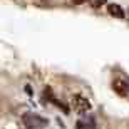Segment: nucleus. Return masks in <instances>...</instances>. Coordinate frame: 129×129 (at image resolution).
<instances>
[{
  "mask_svg": "<svg viewBox=\"0 0 129 129\" xmlns=\"http://www.w3.org/2000/svg\"><path fill=\"white\" fill-rule=\"evenodd\" d=\"M107 0H92V7L94 9H97V7H101V5H104Z\"/></svg>",
  "mask_w": 129,
  "mask_h": 129,
  "instance_id": "obj_5",
  "label": "nucleus"
},
{
  "mask_svg": "<svg viewBox=\"0 0 129 129\" xmlns=\"http://www.w3.org/2000/svg\"><path fill=\"white\" fill-rule=\"evenodd\" d=\"M24 124L27 126L29 129H42L49 124L47 119H44L42 116L35 114V112H25L24 114Z\"/></svg>",
  "mask_w": 129,
  "mask_h": 129,
  "instance_id": "obj_1",
  "label": "nucleus"
},
{
  "mask_svg": "<svg viewBox=\"0 0 129 129\" xmlns=\"http://www.w3.org/2000/svg\"><path fill=\"white\" fill-rule=\"evenodd\" d=\"M112 89H114V92H117L119 96H127V94H129L127 82H126L124 79H121V77L112 79Z\"/></svg>",
  "mask_w": 129,
  "mask_h": 129,
  "instance_id": "obj_3",
  "label": "nucleus"
},
{
  "mask_svg": "<svg viewBox=\"0 0 129 129\" xmlns=\"http://www.w3.org/2000/svg\"><path fill=\"white\" fill-rule=\"evenodd\" d=\"M74 5H82V4H87V2H91L92 4V0H71Z\"/></svg>",
  "mask_w": 129,
  "mask_h": 129,
  "instance_id": "obj_6",
  "label": "nucleus"
},
{
  "mask_svg": "<svg viewBox=\"0 0 129 129\" xmlns=\"http://www.w3.org/2000/svg\"><path fill=\"white\" fill-rule=\"evenodd\" d=\"M71 107L77 114H84V112H87V111L91 109V102L86 97H82L81 94H76V96L71 97Z\"/></svg>",
  "mask_w": 129,
  "mask_h": 129,
  "instance_id": "obj_2",
  "label": "nucleus"
},
{
  "mask_svg": "<svg viewBox=\"0 0 129 129\" xmlns=\"http://www.w3.org/2000/svg\"><path fill=\"white\" fill-rule=\"evenodd\" d=\"M107 12H109L111 17H116V19H124V17H126L122 7L117 5V4H109V5H107Z\"/></svg>",
  "mask_w": 129,
  "mask_h": 129,
  "instance_id": "obj_4",
  "label": "nucleus"
}]
</instances>
